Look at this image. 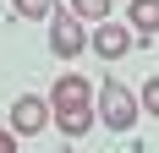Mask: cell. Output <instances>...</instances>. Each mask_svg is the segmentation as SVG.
<instances>
[{"mask_svg":"<svg viewBox=\"0 0 159 153\" xmlns=\"http://www.w3.org/2000/svg\"><path fill=\"white\" fill-rule=\"evenodd\" d=\"M99 115H104V126H110V131H132V120H137V98H132V93L110 76V82L99 88Z\"/></svg>","mask_w":159,"mask_h":153,"instance_id":"6da1fadb","label":"cell"},{"mask_svg":"<svg viewBox=\"0 0 159 153\" xmlns=\"http://www.w3.org/2000/svg\"><path fill=\"white\" fill-rule=\"evenodd\" d=\"M88 44H93V55H104V60H121V55L137 44V33H132V28H115V22H99V28L88 33Z\"/></svg>","mask_w":159,"mask_h":153,"instance_id":"7a4b0ae2","label":"cell"},{"mask_svg":"<svg viewBox=\"0 0 159 153\" xmlns=\"http://www.w3.org/2000/svg\"><path fill=\"white\" fill-rule=\"evenodd\" d=\"M82 44H88V33H82L77 16H55V28H49V49H55L61 60H71V55H82Z\"/></svg>","mask_w":159,"mask_h":153,"instance_id":"3957f363","label":"cell"},{"mask_svg":"<svg viewBox=\"0 0 159 153\" xmlns=\"http://www.w3.org/2000/svg\"><path fill=\"white\" fill-rule=\"evenodd\" d=\"M11 126L22 131V137L44 131V126H49V104H44V98H33V93H22V98L11 104Z\"/></svg>","mask_w":159,"mask_h":153,"instance_id":"277c9868","label":"cell"},{"mask_svg":"<svg viewBox=\"0 0 159 153\" xmlns=\"http://www.w3.org/2000/svg\"><path fill=\"white\" fill-rule=\"evenodd\" d=\"M88 98H93V93H88V82H82L77 71H66L61 82H55V93H49V109H93Z\"/></svg>","mask_w":159,"mask_h":153,"instance_id":"5b68a950","label":"cell"},{"mask_svg":"<svg viewBox=\"0 0 159 153\" xmlns=\"http://www.w3.org/2000/svg\"><path fill=\"white\" fill-rule=\"evenodd\" d=\"M132 28L143 33H159V0H132Z\"/></svg>","mask_w":159,"mask_h":153,"instance_id":"8992f818","label":"cell"},{"mask_svg":"<svg viewBox=\"0 0 159 153\" xmlns=\"http://www.w3.org/2000/svg\"><path fill=\"white\" fill-rule=\"evenodd\" d=\"M55 126H61L66 137H82L93 126V109H55Z\"/></svg>","mask_w":159,"mask_h":153,"instance_id":"52a82bcc","label":"cell"},{"mask_svg":"<svg viewBox=\"0 0 159 153\" xmlns=\"http://www.w3.org/2000/svg\"><path fill=\"white\" fill-rule=\"evenodd\" d=\"M77 22H110V0H71Z\"/></svg>","mask_w":159,"mask_h":153,"instance_id":"ba28073f","label":"cell"},{"mask_svg":"<svg viewBox=\"0 0 159 153\" xmlns=\"http://www.w3.org/2000/svg\"><path fill=\"white\" fill-rule=\"evenodd\" d=\"M16 11L22 16H49V6H55V0H11Z\"/></svg>","mask_w":159,"mask_h":153,"instance_id":"9c48e42d","label":"cell"},{"mask_svg":"<svg viewBox=\"0 0 159 153\" xmlns=\"http://www.w3.org/2000/svg\"><path fill=\"white\" fill-rule=\"evenodd\" d=\"M143 109H148V115H159V76H148V82H143Z\"/></svg>","mask_w":159,"mask_h":153,"instance_id":"30bf717a","label":"cell"},{"mask_svg":"<svg viewBox=\"0 0 159 153\" xmlns=\"http://www.w3.org/2000/svg\"><path fill=\"white\" fill-rule=\"evenodd\" d=\"M0 153H16V137L6 131V126H0Z\"/></svg>","mask_w":159,"mask_h":153,"instance_id":"8fae6325","label":"cell"}]
</instances>
